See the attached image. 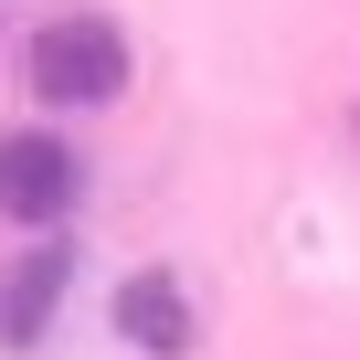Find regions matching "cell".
Instances as JSON below:
<instances>
[{
	"label": "cell",
	"instance_id": "1",
	"mask_svg": "<svg viewBox=\"0 0 360 360\" xmlns=\"http://www.w3.org/2000/svg\"><path fill=\"white\" fill-rule=\"evenodd\" d=\"M127 85V32L75 11V22H43L32 32V96L43 106H106Z\"/></svg>",
	"mask_w": 360,
	"mask_h": 360
},
{
	"label": "cell",
	"instance_id": "2",
	"mask_svg": "<svg viewBox=\"0 0 360 360\" xmlns=\"http://www.w3.org/2000/svg\"><path fill=\"white\" fill-rule=\"evenodd\" d=\"M75 191H85V159H75L53 127H11V138H0V212H11V223L64 233Z\"/></svg>",
	"mask_w": 360,
	"mask_h": 360
},
{
	"label": "cell",
	"instance_id": "3",
	"mask_svg": "<svg viewBox=\"0 0 360 360\" xmlns=\"http://www.w3.org/2000/svg\"><path fill=\"white\" fill-rule=\"evenodd\" d=\"M64 286H75V244H22V255H11V276H0V349H11V360L43 349Z\"/></svg>",
	"mask_w": 360,
	"mask_h": 360
},
{
	"label": "cell",
	"instance_id": "4",
	"mask_svg": "<svg viewBox=\"0 0 360 360\" xmlns=\"http://www.w3.org/2000/svg\"><path fill=\"white\" fill-rule=\"evenodd\" d=\"M117 339L148 349V360H191V297H180L169 265H138V276L117 286Z\"/></svg>",
	"mask_w": 360,
	"mask_h": 360
}]
</instances>
